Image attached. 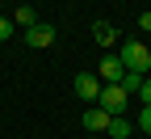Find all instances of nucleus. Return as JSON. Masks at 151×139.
Returning <instances> with one entry per match:
<instances>
[{
    "label": "nucleus",
    "mask_w": 151,
    "mask_h": 139,
    "mask_svg": "<svg viewBox=\"0 0 151 139\" xmlns=\"http://www.w3.org/2000/svg\"><path fill=\"white\" fill-rule=\"evenodd\" d=\"M118 55H122V63H126V72H151V51H147L143 42H134V38H126Z\"/></svg>",
    "instance_id": "1"
},
{
    "label": "nucleus",
    "mask_w": 151,
    "mask_h": 139,
    "mask_svg": "<svg viewBox=\"0 0 151 139\" xmlns=\"http://www.w3.org/2000/svg\"><path fill=\"white\" fill-rule=\"evenodd\" d=\"M126 101H130V93H126L122 84H105V89H101V97H97V106H101L109 118H118V114L126 110Z\"/></svg>",
    "instance_id": "2"
},
{
    "label": "nucleus",
    "mask_w": 151,
    "mask_h": 139,
    "mask_svg": "<svg viewBox=\"0 0 151 139\" xmlns=\"http://www.w3.org/2000/svg\"><path fill=\"white\" fill-rule=\"evenodd\" d=\"M97 76H101L105 84H118L122 76H126V63H122V55H105L101 63H97Z\"/></svg>",
    "instance_id": "3"
},
{
    "label": "nucleus",
    "mask_w": 151,
    "mask_h": 139,
    "mask_svg": "<svg viewBox=\"0 0 151 139\" xmlns=\"http://www.w3.org/2000/svg\"><path fill=\"white\" fill-rule=\"evenodd\" d=\"M76 97H80V101H92V106H97V97H101L97 72H80V76H76Z\"/></svg>",
    "instance_id": "4"
},
{
    "label": "nucleus",
    "mask_w": 151,
    "mask_h": 139,
    "mask_svg": "<svg viewBox=\"0 0 151 139\" xmlns=\"http://www.w3.org/2000/svg\"><path fill=\"white\" fill-rule=\"evenodd\" d=\"M55 42V25H46V21H38V25H29L25 30V47H34V51H42V47H50Z\"/></svg>",
    "instance_id": "5"
},
{
    "label": "nucleus",
    "mask_w": 151,
    "mask_h": 139,
    "mask_svg": "<svg viewBox=\"0 0 151 139\" xmlns=\"http://www.w3.org/2000/svg\"><path fill=\"white\" fill-rule=\"evenodd\" d=\"M80 122H84V131H105V127H109V114H105L101 106H92V110H84Z\"/></svg>",
    "instance_id": "6"
},
{
    "label": "nucleus",
    "mask_w": 151,
    "mask_h": 139,
    "mask_svg": "<svg viewBox=\"0 0 151 139\" xmlns=\"http://www.w3.org/2000/svg\"><path fill=\"white\" fill-rule=\"evenodd\" d=\"M92 38H97V42H101V47H113V42H118V38H122V34H118V30H113L109 21H97V25H92Z\"/></svg>",
    "instance_id": "7"
},
{
    "label": "nucleus",
    "mask_w": 151,
    "mask_h": 139,
    "mask_svg": "<svg viewBox=\"0 0 151 139\" xmlns=\"http://www.w3.org/2000/svg\"><path fill=\"white\" fill-rule=\"evenodd\" d=\"M105 135H109V139H126V135H130V122H126L122 114H118V118H109V127H105Z\"/></svg>",
    "instance_id": "8"
},
{
    "label": "nucleus",
    "mask_w": 151,
    "mask_h": 139,
    "mask_svg": "<svg viewBox=\"0 0 151 139\" xmlns=\"http://www.w3.org/2000/svg\"><path fill=\"white\" fill-rule=\"evenodd\" d=\"M118 84H122V89H126L130 97H134V93H139V84H143V72H126V76H122Z\"/></svg>",
    "instance_id": "9"
},
{
    "label": "nucleus",
    "mask_w": 151,
    "mask_h": 139,
    "mask_svg": "<svg viewBox=\"0 0 151 139\" xmlns=\"http://www.w3.org/2000/svg\"><path fill=\"white\" fill-rule=\"evenodd\" d=\"M17 25H25V30H29V25H38V13H34L29 4H21V9H17Z\"/></svg>",
    "instance_id": "10"
},
{
    "label": "nucleus",
    "mask_w": 151,
    "mask_h": 139,
    "mask_svg": "<svg viewBox=\"0 0 151 139\" xmlns=\"http://www.w3.org/2000/svg\"><path fill=\"white\" fill-rule=\"evenodd\" d=\"M139 101L151 106V76H143V84H139Z\"/></svg>",
    "instance_id": "11"
},
{
    "label": "nucleus",
    "mask_w": 151,
    "mask_h": 139,
    "mask_svg": "<svg viewBox=\"0 0 151 139\" xmlns=\"http://www.w3.org/2000/svg\"><path fill=\"white\" fill-rule=\"evenodd\" d=\"M139 131H147V135H151V106H143V110H139Z\"/></svg>",
    "instance_id": "12"
},
{
    "label": "nucleus",
    "mask_w": 151,
    "mask_h": 139,
    "mask_svg": "<svg viewBox=\"0 0 151 139\" xmlns=\"http://www.w3.org/2000/svg\"><path fill=\"white\" fill-rule=\"evenodd\" d=\"M139 25H143V30L151 34V13H143V17H139Z\"/></svg>",
    "instance_id": "13"
},
{
    "label": "nucleus",
    "mask_w": 151,
    "mask_h": 139,
    "mask_svg": "<svg viewBox=\"0 0 151 139\" xmlns=\"http://www.w3.org/2000/svg\"><path fill=\"white\" fill-rule=\"evenodd\" d=\"M0 38H9V21H4V17H0Z\"/></svg>",
    "instance_id": "14"
}]
</instances>
